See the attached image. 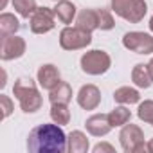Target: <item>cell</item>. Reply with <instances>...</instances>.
<instances>
[{
	"mask_svg": "<svg viewBox=\"0 0 153 153\" xmlns=\"http://www.w3.org/2000/svg\"><path fill=\"white\" fill-rule=\"evenodd\" d=\"M76 27L88 31V33H94L96 29H99L97 9H81L76 16Z\"/></svg>",
	"mask_w": 153,
	"mask_h": 153,
	"instance_id": "15",
	"label": "cell"
},
{
	"mask_svg": "<svg viewBox=\"0 0 153 153\" xmlns=\"http://www.w3.org/2000/svg\"><path fill=\"white\" fill-rule=\"evenodd\" d=\"M76 101L83 110H96L101 105V90L96 85H83L76 96Z\"/></svg>",
	"mask_w": 153,
	"mask_h": 153,
	"instance_id": "11",
	"label": "cell"
},
{
	"mask_svg": "<svg viewBox=\"0 0 153 153\" xmlns=\"http://www.w3.org/2000/svg\"><path fill=\"white\" fill-rule=\"evenodd\" d=\"M51 119L52 123L59 124V126H65L70 123V110H68V105H61V103H56V105H51Z\"/></svg>",
	"mask_w": 153,
	"mask_h": 153,
	"instance_id": "21",
	"label": "cell"
},
{
	"mask_svg": "<svg viewBox=\"0 0 153 153\" xmlns=\"http://www.w3.org/2000/svg\"><path fill=\"white\" fill-rule=\"evenodd\" d=\"M52 2H59V0H52Z\"/></svg>",
	"mask_w": 153,
	"mask_h": 153,
	"instance_id": "31",
	"label": "cell"
},
{
	"mask_svg": "<svg viewBox=\"0 0 153 153\" xmlns=\"http://www.w3.org/2000/svg\"><path fill=\"white\" fill-rule=\"evenodd\" d=\"M0 105H2V117L7 119V117L13 114V101L9 99V96L0 94Z\"/></svg>",
	"mask_w": 153,
	"mask_h": 153,
	"instance_id": "25",
	"label": "cell"
},
{
	"mask_svg": "<svg viewBox=\"0 0 153 153\" xmlns=\"http://www.w3.org/2000/svg\"><path fill=\"white\" fill-rule=\"evenodd\" d=\"M92 43V33L79 27H63L59 33V47L63 51H81Z\"/></svg>",
	"mask_w": 153,
	"mask_h": 153,
	"instance_id": "5",
	"label": "cell"
},
{
	"mask_svg": "<svg viewBox=\"0 0 153 153\" xmlns=\"http://www.w3.org/2000/svg\"><path fill=\"white\" fill-rule=\"evenodd\" d=\"M79 65H81V70L88 76H101L105 72L110 70L112 67V58L106 51H101V49H94V51H88L81 56L79 59Z\"/></svg>",
	"mask_w": 153,
	"mask_h": 153,
	"instance_id": "4",
	"label": "cell"
},
{
	"mask_svg": "<svg viewBox=\"0 0 153 153\" xmlns=\"http://www.w3.org/2000/svg\"><path fill=\"white\" fill-rule=\"evenodd\" d=\"M97 20H99V29L101 31H112L115 27V20L108 9H97Z\"/></svg>",
	"mask_w": 153,
	"mask_h": 153,
	"instance_id": "24",
	"label": "cell"
},
{
	"mask_svg": "<svg viewBox=\"0 0 153 153\" xmlns=\"http://www.w3.org/2000/svg\"><path fill=\"white\" fill-rule=\"evenodd\" d=\"M13 94L18 99L20 108H22L24 114H34L43 105V99H42V94H40L36 83L31 78H27V76H22V78H18L15 81Z\"/></svg>",
	"mask_w": 153,
	"mask_h": 153,
	"instance_id": "2",
	"label": "cell"
},
{
	"mask_svg": "<svg viewBox=\"0 0 153 153\" xmlns=\"http://www.w3.org/2000/svg\"><path fill=\"white\" fill-rule=\"evenodd\" d=\"M108 119H110L112 128H121V126H124L126 123H130L131 112H130V108H126V105H117V106L108 114Z\"/></svg>",
	"mask_w": 153,
	"mask_h": 153,
	"instance_id": "20",
	"label": "cell"
},
{
	"mask_svg": "<svg viewBox=\"0 0 153 153\" xmlns=\"http://www.w3.org/2000/svg\"><path fill=\"white\" fill-rule=\"evenodd\" d=\"M25 51H27V43L22 36L16 34L2 36V42H0V59L2 61L18 59L25 54Z\"/></svg>",
	"mask_w": 153,
	"mask_h": 153,
	"instance_id": "9",
	"label": "cell"
},
{
	"mask_svg": "<svg viewBox=\"0 0 153 153\" xmlns=\"http://www.w3.org/2000/svg\"><path fill=\"white\" fill-rule=\"evenodd\" d=\"M36 81H38V85L43 90H52L54 87H58L61 83V74H59V70H58L56 65L45 63L36 72Z\"/></svg>",
	"mask_w": 153,
	"mask_h": 153,
	"instance_id": "10",
	"label": "cell"
},
{
	"mask_svg": "<svg viewBox=\"0 0 153 153\" xmlns=\"http://www.w3.org/2000/svg\"><path fill=\"white\" fill-rule=\"evenodd\" d=\"M146 151H149V153H153V137L149 139V142L146 144Z\"/></svg>",
	"mask_w": 153,
	"mask_h": 153,
	"instance_id": "28",
	"label": "cell"
},
{
	"mask_svg": "<svg viewBox=\"0 0 153 153\" xmlns=\"http://www.w3.org/2000/svg\"><path fill=\"white\" fill-rule=\"evenodd\" d=\"M27 149L33 153H65L67 135L56 123L38 124L29 131Z\"/></svg>",
	"mask_w": 153,
	"mask_h": 153,
	"instance_id": "1",
	"label": "cell"
},
{
	"mask_svg": "<svg viewBox=\"0 0 153 153\" xmlns=\"http://www.w3.org/2000/svg\"><path fill=\"white\" fill-rule=\"evenodd\" d=\"M124 49L135 52V54H151L153 52V36L142 31H130L123 36Z\"/></svg>",
	"mask_w": 153,
	"mask_h": 153,
	"instance_id": "7",
	"label": "cell"
},
{
	"mask_svg": "<svg viewBox=\"0 0 153 153\" xmlns=\"http://www.w3.org/2000/svg\"><path fill=\"white\" fill-rule=\"evenodd\" d=\"M29 27L31 33L34 34H47L56 27V15L52 7H38L34 15L29 18Z\"/></svg>",
	"mask_w": 153,
	"mask_h": 153,
	"instance_id": "8",
	"label": "cell"
},
{
	"mask_svg": "<svg viewBox=\"0 0 153 153\" xmlns=\"http://www.w3.org/2000/svg\"><path fill=\"white\" fill-rule=\"evenodd\" d=\"M146 65H148V70H149V76H151V79H153V58H151V59H149V61H148Z\"/></svg>",
	"mask_w": 153,
	"mask_h": 153,
	"instance_id": "27",
	"label": "cell"
},
{
	"mask_svg": "<svg viewBox=\"0 0 153 153\" xmlns=\"http://www.w3.org/2000/svg\"><path fill=\"white\" fill-rule=\"evenodd\" d=\"M85 128L92 137H105L110 133L112 124L108 119V114H94L85 121Z\"/></svg>",
	"mask_w": 153,
	"mask_h": 153,
	"instance_id": "12",
	"label": "cell"
},
{
	"mask_svg": "<svg viewBox=\"0 0 153 153\" xmlns=\"http://www.w3.org/2000/svg\"><path fill=\"white\" fill-rule=\"evenodd\" d=\"M148 25H149V31H151V33H153V16H151V18H149V24H148Z\"/></svg>",
	"mask_w": 153,
	"mask_h": 153,
	"instance_id": "30",
	"label": "cell"
},
{
	"mask_svg": "<svg viewBox=\"0 0 153 153\" xmlns=\"http://www.w3.org/2000/svg\"><path fill=\"white\" fill-rule=\"evenodd\" d=\"M72 99V87L67 81H61L58 87H54L52 90H49V101L51 105L61 103V105H68Z\"/></svg>",
	"mask_w": 153,
	"mask_h": 153,
	"instance_id": "16",
	"label": "cell"
},
{
	"mask_svg": "<svg viewBox=\"0 0 153 153\" xmlns=\"http://www.w3.org/2000/svg\"><path fill=\"white\" fill-rule=\"evenodd\" d=\"M114 101L117 105H126V106L135 105V103H140V94L133 87H119L114 92Z\"/></svg>",
	"mask_w": 153,
	"mask_h": 153,
	"instance_id": "17",
	"label": "cell"
},
{
	"mask_svg": "<svg viewBox=\"0 0 153 153\" xmlns=\"http://www.w3.org/2000/svg\"><path fill=\"white\" fill-rule=\"evenodd\" d=\"M131 81L137 88H149L153 79L149 76V70H148V65L144 63H137L133 68H131Z\"/></svg>",
	"mask_w": 153,
	"mask_h": 153,
	"instance_id": "18",
	"label": "cell"
},
{
	"mask_svg": "<svg viewBox=\"0 0 153 153\" xmlns=\"http://www.w3.org/2000/svg\"><path fill=\"white\" fill-rule=\"evenodd\" d=\"M52 9H54L56 20L65 25H70L76 20V16H78V7L70 0H59V2H56V7H52Z\"/></svg>",
	"mask_w": 153,
	"mask_h": 153,
	"instance_id": "13",
	"label": "cell"
},
{
	"mask_svg": "<svg viewBox=\"0 0 153 153\" xmlns=\"http://www.w3.org/2000/svg\"><path fill=\"white\" fill-rule=\"evenodd\" d=\"M92 151L94 153H99V151H115V148L112 146V144H108V142H99V144H96L94 148H92Z\"/></svg>",
	"mask_w": 153,
	"mask_h": 153,
	"instance_id": "26",
	"label": "cell"
},
{
	"mask_svg": "<svg viewBox=\"0 0 153 153\" xmlns=\"http://www.w3.org/2000/svg\"><path fill=\"white\" fill-rule=\"evenodd\" d=\"M110 4L112 11L130 24H139L148 15V4L144 0H112Z\"/></svg>",
	"mask_w": 153,
	"mask_h": 153,
	"instance_id": "3",
	"label": "cell"
},
{
	"mask_svg": "<svg viewBox=\"0 0 153 153\" xmlns=\"http://www.w3.org/2000/svg\"><path fill=\"white\" fill-rule=\"evenodd\" d=\"M6 4H7V0H0V9H4Z\"/></svg>",
	"mask_w": 153,
	"mask_h": 153,
	"instance_id": "29",
	"label": "cell"
},
{
	"mask_svg": "<svg viewBox=\"0 0 153 153\" xmlns=\"http://www.w3.org/2000/svg\"><path fill=\"white\" fill-rule=\"evenodd\" d=\"M13 7L22 18H31L38 9L36 0H13Z\"/></svg>",
	"mask_w": 153,
	"mask_h": 153,
	"instance_id": "22",
	"label": "cell"
},
{
	"mask_svg": "<svg viewBox=\"0 0 153 153\" xmlns=\"http://www.w3.org/2000/svg\"><path fill=\"white\" fill-rule=\"evenodd\" d=\"M119 142L123 151L126 153H139L146 149L144 144V131L140 130V126L126 123L124 126H121V133H119Z\"/></svg>",
	"mask_w": 153,
	"mask_h": 153,
	"instance_id": "6",
	"label": "cell"
},
{
	"mask_svg": "<svg viewBox=\"0 0 153 153\" xmlns=\"http://www.w3.org/2000/svg\"><path fill=\"white\" fill-rule=\"evenodd\" d=\"M22 24L13 13H2L0 15V36H9L16 34L20 31Z\"/></svg>",
	"mask_w": 153,
	"mask_h": 153,
	"instance_id": "19",
	"label": "cell"
},
{
	"mask_svg": "<svg viewBox=\"0 0 153 153\" xmlns=\"http://www.w3.org/2000/svg\"><path fill=\"white\" fill-rule=\"evenodd\" d=\"M137 117H139L142 123H146V124H151V126H153V101H151V99H146V101L139 103Z\"/></svg>",
	"mask_w": 153,
	"mask_h": 153,
	"instance_id": "23",
	"label": "cell"
},
{
	"mask_svg": "<svg viewBox=\"0 0 153 153\" xmlns=\"http://www.w3.org/2000/svg\"><path fill=\"white\" fill-rule=\"evenodd\" d=\"M90 149V142L81 130H74L67 135V151L70 153H87Z\"/></svg>",
	"mask_w": 153,
	"mask_h": 153,
	"instance_id": "14",
	"label": "cell"
}]
</instances>
